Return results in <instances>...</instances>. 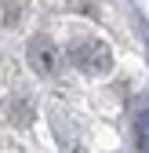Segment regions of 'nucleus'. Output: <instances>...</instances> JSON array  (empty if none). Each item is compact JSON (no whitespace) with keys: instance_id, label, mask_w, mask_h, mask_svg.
I'll use <instances>...</instances> for the list:
<instances>
[{"instance_id":"nucleus-4","label":"nucleus","mask_w":149,"mask_h":153,"mask_svg":"<svg viewBox=\"0 0 149 153\" xmlns=\"http://www.w3.org/2000/svg\"><path fill=\"white\" fill-rule=\"evenodd\" d=\"M26 18V0H0V29H15Z\"/></svg>"},{"instance_id":"nucleus-3","label":"nucleus","mask_w":149,"mask_h":153,"mask_svg":"<svg viewBox=\"0 0 149 153\" xmlns=\"http://www.w3.org/2000/svg\"><path fill=\"white\" fill-rule=\"evenodd\" d=\"M33 99L29 95H11L7 99V106H4V120L7 124H15V128H26V124H33Z\"/></svg>"},{"instance_id":"nucleus-2","label":"nucleus","mask_w":149,"mask_h":153,"mask_svg":"<svg viewBox=\"0 0 149 153\" xmlns=\"http://www.w3.org/2000/svg\"><path fill=\"white\" fill-rule=\"evenodd\" d=\"M58 59H62V51H58V44H55L47 33L29 36V44H26V62H29V69H33L36 76H51L55 69H58Z\"/></svg>"},{"instance_id":"nucleus-1","label":"nucleus","mask_w":149,"mask_h":153,"mask_svg":"<svg viewBox=\"0 0 149 153\" xmlns=\"http://www.w3.org/2000/svg\"><path fill=\"white\" fill-rule=\"evenodd\" d=\"M69 62L84 69L87 76H102L113 69V51H109V44H102L98 36H80V40H73L69 48Z\"/></svg>"}]
</instances>
